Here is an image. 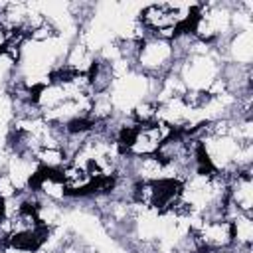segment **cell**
<instances>
[{"label":"cell","mask_w":253,"mask_h":253,"mask_svg":"<svg viewBox=\"0 0 253 253\" xmlns=\"http://www.w3.org/2000/svg\"><path fill=\"white\" fill-rule=\"evenodd\" d=\"M221 67H223L221 57L215 53V49H211L208 53H196L176 61L172 71L178 73L186 91L208 93L210 87L219 79Z\"/></svg>","instance_id":"obj_1"},{"label":"cell","mask_w":253,"mask_h":253,"mask_svg":"<svg viewBox=\"0 0 253 253\" xmlns=\"http://www.w3.org/2000/svg\"><path fill=\"white\" fill-rule=\"evenodd\" d=\"M176 63L172 40H164L158 36H146L140 42L138 55L134 61V71L146 77H162L172 71Z\"/></svg>","instance_id":"obj_2"},{"label":"cell","mask_w":253,"mask_h":253,"mask_svg":"<svg viewBox=\"0 0 253 253\" xmlns=\"http://www.w3.org/2000/svg\"><path fill=\"white\" fill-rule=\"evenodd\" d=\"M200 253L204 251H221L231 249L233 235H231V221L225 217L215 219H198L192 227Z\"/></svg>","instance_id":"obj_3"},{"label":"cell","mask_w":253,"mask_h":253,"mask_svg":"<svg viewBox=\"0 0 253 253\" xmlns=\"http://www.w3.org/2000/svg\"><path fill=\"white\" fill-rule=\"evenodd\" d=\"M136 20L144 28L148 36H158L164 40H172L178 32V20L174 16V10L170 2L162 4H146L140 8Z\"/></svg>","instance_id":"obj_4"},{"label":"cell","mask_w":253,"mask_h":253,"mask_svg":"<svg viewBox=\"0 0 253 253\" xmlns=\"http://www.w3.org/2000/svg\"><path fill=\"white\" fill-rule=\"evenodd\" d=\"M227 202L243 213H253V178L251 170L235 172L227 178Z\"/></svg>","instance_id":"obj_5"},{"label":"cell","mask_w":253,"mask_h":253,"mask_svg":"<svg viewBox=\"0 0 253 253\" xmlns=\"http://www.w3.org/2000/svg\"><path fill=\"white\" fill-rule=\"evenodd\" d=\"M231 247H253V213L237 211L231 219Z\"/></svg>","instance_id":"obj_6"},{"label":"cell","mask_w":253,"mask_h":253,"mask_svg":"<svg viewBox=\"0 0 253 253\" xmlns=\"http://www.w3.org/2000/svg\"><path fill=\"white\" fill-rule=\"evenodd\" d=\"M34 158L40 168H47V170H61L69 162V156L65 154V150L57 146H40L34 152Z\"/></svg>","instance_id":"obj_7"},{"label":"cell","mask_w":253,"mask_h":253,"mask_svg":"<svg viewBox=\"0 0 253 253\" xmlns=\"http://www.w3.org/2000/svg\"><path fill=\"white\" fill-rule=\"evenodd\" d=\"M156 113H158V103L154 99H144L138 105L132 107V111L128 113V117L136 123V125H148L156 121Z\"/></svg>","instance_id":"obj_8"},{"label":"cell","mask_w":253,"mask_h":253,"mask_svg":"<svg viewBox=\"0 0 253 253\" xmlns=\"http://www.w3.org/2000/svg\"><path fill=\"white\" fill-rule=\"evenodd\" d=\"M8 42H10V32H8V30H4V28L0 26V53H2V51H6Z\"/></svg>","instance_id":"obj_9"}]
</instances>
